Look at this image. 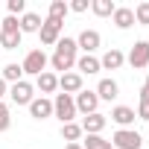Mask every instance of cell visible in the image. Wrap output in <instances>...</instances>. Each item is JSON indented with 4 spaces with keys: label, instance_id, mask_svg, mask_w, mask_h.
Masks as SVG:
<instances>
[{
    "label": "cell",
    "instance_id": "6da1fadb",
    "mask_svg": "<svg viewBox=\"0 0 149 149\" xmlns=\"http://www.w3.org/2000/svg\"><path fill=\"white\" fill-rule=\"evenodd\" d=\"M76 41L73 38H58V44H56V53H53V58H50V64H53V70H61V73H70V67L76 64Z\"/></svg>",
    "mask_w": 149,
    "mask_h": 149
},
{
    "label": "cell",
    "instance_id": "7a4b0ae2",
    "mask_svg": "<svg viewBox=\"0 0 149 149\" xmlns=\"http://www.w3.org/2000/svg\"><path fill=\"white\" fill-rule=\"evenodd\" d=\"M53 114L61 120V126H64V123H73V117H76L73 97H70V94H56V100H53Z\"/></svg>",
    "mask_w": 149,
    "mask_h": 149
},
{
    "label": "cell",
    "instance_id": "3957f363",
    "mask_svg": "<svg viewBox=\"0 0 149 149\" xmlns=\"http://www.w3.org/2000/svg\"><path fill=\"white\" fill-rule=\"evenodd\" d=\"M111 146L114 149H140L143 146V137L134 129H117L114 137H111Z\"/></svg>",
    "mask_w": 149,
    "mask_h": 149
},
{
    "label": "cell",
    "instance_id": "277c9868",
    "mask_svg": "<svg viewBox=\"0 0 149 149\" xmlns=\"http://www.w3.org/2000/svg\"><path fill=\"white\" fill-rule=\"evenodd\" d=\"M21 67H24V73H29V76H41L44 67H47V56H44V50H29Z\"/></svg>",
    "mask_w": 149,
    "mask_h": 149
},
{
    "label": "cell",
    "instance_id": "5b68a950",
    "mask_svg": "<svg viewBox=\"0 0 149 149\" xmlns=\"http://www.w3.org/2000/svg\"><path fill=\"white\" fill-rule=\"evenodd\" d=\"M61 26H64V21H53V18H47L44 24H41V29H38V35H41V44H58V38H61Z\"/></svg>",
    "mask_w": 149,
    "mask_h": 149
},
{
    "label": "cell",
    "instance_id": "8992f818",
    "mask_svg": "<svg viewBox=\"0 0 149 149\" xmlns=\"http://www.w3.org/2000/svg\"><path fill=\"white\" fill-rule=\"evenodd\" d=\"M73 105H76V111H82V114H94L97 105H100V97H97V91H79L73 97Z\"/></svg>",
    "mask_w": 149,
    "mask_h": 149
},
{
    "label": "cell",
    "instance_id": "52a82bcc",
    "mask_svg": "<svg viewBox=\"0 0 149 149\" xmlns=\"http://www.w3.org/2000/svg\"><path fill=\"white\" fill-rule=\"evenodd\" d=\"M100 41H102V38H100V32H97V29H82V32H79V38H76V47H79V50H85V56H91L94 50H100Z\"/></svg>",
    "mask_w": 149,
    "mask_h": 149
},
{
    "label": "cell",
    "instance_id": "ba28073f",
    "mask_svg": "<svg viewBox=\"0 0 149 149\" xmlns=\"http://www.w3.org/2000/svg\"><path fill=\"white\" fill-rule=\"evenodd\" d=\"M9 97H12L15 105H29V102H32V85L21 79V82H15V85L9 88Z\"/></svg>",
    "mask_w": 149,
    "mask_h": 149
},
{
    "label": "cell",
    "instance_id": "9c48e42d",
    "mask_svg": "<svg viewBox=\"0 0 149 149\" xmlns=\"http://www.w3.org/2000/svg\"><path fill=\"white\" fill-rule=\"evenodd\" d=\"M129 64L137 67V70L149 64V41H137V44L132 47V53H129Z\"/></svg>",
    "mask_w": 149,
    "mask_h": 149
},
{
    "label": "cell",
    "instance_id": "30bf717a",
    "mask_svg": "<svg viewBox=\"0 0 149 149\" xmlns=\"http://www.w3.org/2000/svg\"><path fill=\"white\" fill-rule=\"evenodd\" d=\"M58 88H61V94H79L82 91V76L79 73H61L58 76Z\"/></svg>",
    "mask_w": 149,
    "mask_h": 149
},
{
    "label": "cell",
    "instance_id": "8fae6325",
    "mask_svg": "<svg viewBox=\"0 0 149 149\" xmlns=\"http://www.w3.org/2000/svg\"><path fill=\"white\" fill-rule=\"evenodd\" d=\"M105 114H100V111H94V114H85V120H82V132H88V134H100L102 129H105Z\"/></svg>",
    "mask_w": 149,
    "mask_h": 149
},
{
    "label": "cell",
    "instance_id": "7c38bea8",
    "mask_svg": "<svg viewBox=\"0 0 149 149\" xmlns=\"http://www.w3.org/2000/svg\"><path fill=\"white\" fill-rule=\"evenodd\" d=\"M29 114H32L35 120H47V117L53 114V102H50L47 97H38V100L29 102Z\"/></svg>",
    "mask_w": 149,
    "mask_h": 149
},
{
    "label": "cell",
    "instance_id": "4fadbf2b",
    "mask_svg": "<svg viewBox=\"0 0 149 149\" xmlns=\"http://www.w3.org/2000/svg\"><path fill=\"white\" fill-rule=\"evenodd\" d=\"M111 120H114V123H117L120 129H129V126H132V123L137 120V114H134V111H132L129 105H117V108L111 111Z\"/></svg>",
    "mask_w": 149,
    "mask_h": 149
},
{
    "label": "cell",
    "instance_id": "5bb4252c",
    "mask_svg": "<svg viewBox=\"0 0 149 149\" xmlns=\"http://www.w3.org/2000/svg\"><path fill=\"white\" fill-rule=\"evenodd\" d=\"M111 18H114V26H117V29H129V26H134V12L126 9V6H117Z\"/></svg>",
    "mask_w": 149,
    "mask_h": 149
},
{
    "label": "cell",
    "instance_id": "9a60e30c",
    "mask_svg": "<svg viewBox=\"0 0 149 149\" xmlns=\"http://www.w3.org/2000/svg\"><path fill=\"white\" fill-rule=\"evenodd\" d=\"M35 85H38V91L41 94H53L56 88H58V76H56V73H41V76H35Z\"/></svg>",
    "mask_w": 149,
    "mask_h": 149
},
{
    "label": "cell",
    "instance_id": "2e32d148",
    "mask_svg": "<svg viewBox=\"0 0 149 149\" xmlns=\"http://www.w3.org/2000/svg\"><path fill=\"white\" fill-rule=\"evenodd\" d=\"M123 61H126V56H123L120 50H108V53L100 58V67H105V70H117V67H123Z\"/></svg>",
    "mask_w": 149,
    "mask_h": 149
},
{
    "label": "cell",
    "instance_id": "e0dca14e",
    "mask_svg": "<svg viewBox=\"0 0 149 149\" xmlns=\"http://www.w3.org/2000/svg\"><path fill=\"white\" fill-rule=\"evenodd\" d=\"M18 21H21V35H24V32H38V29H41V24H44L35 12H26V15H21Z\"/></svg>",
    "mask_w": 149,
    "mask_h": 149
},
{
    "label": "cell",
    "instance_id": "ac0fdd59",
    "mask_svg": "<svg viewBox=\"0 0 149 149\" xmlns=\"http://www.w3.org/2000/svg\"><path fill=\"white\" fill-rule=\"evenodd\" d=\"M76 67H79V76L82 73H100L102 67H100V58H94V56H82V58H76Z\"/></svg>",
    "mask_w": 149,
    "mask_h": 149
},
{
    "label": "cell",
    "instance_id": "d6986e66",
    "mask_svg": "<svg viewBox=\"0 0 149 149\" xmlns=\"http://www.w3.org/2000/svg\"><path fill=\"white\" fill-rule=\"evenodd\" d=\"M117 91H120V88H117L114 79H102V82L97 85V97H100V100H108V102L117 97Z\"/></svg>",
    "mask_w": 149,
    "mask_h": 149
},
{
    "label": "cell",
    "instance_id": "ffe728a7",
    "mask_svg": "<svg viewBox=\"0 0 149 149\" xmlns=\"http://www.w3.org/2000/svg\"><path fill=\"white\" fill-rule=\"evenodd\" d=\"M21 76H24V67H21V64H6L3 73H0V79H3L6 85H9V82H12V85L21 82Z\"/></svg>",
    "mask_w": 149,
    "mask_h": 149
},
{
    "label": "cell",
    "instance_id": "44dd1931",
    "mask_svg": "<svg viewBox=\"0 0 149 149\" xmlns=\"http://www.w3.org/2000/svg\"><path fill=\"white\" fill-rule=\"evenodd\" d=\"M82 149H114V146H111V140H105L102 134H88V137L82 140Z\"/></svg>",
    "mask_w": 149,
    "mask_h": 149
},
{
    "label": "cell",
    "instance_id": "7402d4cb",
    "mask_svg": "<svg viewBox=\"0 0 149 149\" xmlns=\"http://www.w3.org/2000/svg\"><path fill=\"white\" fill-rule=\"evenodd\" d=\"M91 9H94V15H100V18H108V15H114V0H94L91 3Z\"/></svg>",
    "mask_w": 149,
    "mask_h": 149
},
{
    "label": "cell",
    "instance_id": "603a6c76",
    "mask_svg": "<svg viewBox=\"0 0 149 149\" xmlns=\"http://www.w3.org/2000/svg\"><path fill=\"white\" fill-rule=\"evenodd\" d=\"M61 137H64L67 143H76V140L82 137V126H79V123H64V126H61Z\"/></svg>",
    "mask_w": 149,
    "mask_h": 149
},
{
    "label": "cell",
    "instance_id": "cb8c5ba5",
    "mask_svg": "<svg viewBox=\"0 0 149 149\" xmlns=\"http://www.w3.org/2000/svg\"><path fill=\"white\" fill-rule=\"evenodd\" d=\"M0 47H3V50L21 47V32H0Z\"/></svg>",
    "mask_w": 149,
    "mask_h": 149
},
{
    "label": "cell",
    "instance_id": "d4e9b609",
    "mask_svg": "<svg viewBox=\"0 0 149 149\" xmlns=\"http://www.w3.org/2000/svg\"><path fill=\"white\" fill-rule=\"evenodd\" d=\"M67 12H70V9H67L64 0H53V3H50V18H53V21H64Z\"/></svg>",
    "mask_w": 149,
    "mask_h": 149
},
{
    "label": "cell",
    "instance_id": "484cf974",
    "mask_svg": "<svg viewBox=\"0 0 149 149\" xmlns=\"http://www.w3.org/2000/svg\"><path fill=\"white\" fill-rule=\"evenodd\" d=\"M0 32H21V21L9 15L6 21H0Z\"/></svg>",
    "mask_w": 149,
    "mask_h": 149
},
{
    "label": "cell",
    "instance_id": "4316f807",
    "mask_svg": "<svg viewBox=\"0 0 149 149\" xmlns=\"http://www.w3.org/2000/svg\"><path fill=\"white\" fill-rule=\"evenodd\" d=\"M132 12H134V24H149V3H140Z\"/></svg>",
    "mask_w": 149,
    "mask_h": 149
},
{
    "label": "cell",
    "instance_id": "83f0119b",
    "mask_svg": "<svg viewBox=\"0 0 149 149\" xmlns=\"http://www.w3.org/2000/svg\"><path fill=\"white\" fill-rule=\"evenodd\" d=\"M9 15H12V18L26 15V0H9Z\"/></svg>",
    "mask_w": 149,
    "mask_h": 149
},
{
    "label": "cell",
    "instance_id": "f1b7e54d",
    "mask_svg": "<svg viewBox=\"0 0 149 149\" xmlns=\"http://www.w3.org/2000/svg\"><path fill=\"white\" fill-rule=\"evenodd\" d=\"M9 123H12V117H9V105H6V102H0V132H6Z\"/></svg>",
    "mask_w": 149,
    "mask_h": 149
},
{
    "label": "cell",
    "instance_id": "f546056e",
    "mask_svg": "<svg viewBox=\"0 0 149 149\" xmlns=\"http://www.w3.org/2000/svg\"><path fill=\"white\" fill-rule=\"evenodd\" d=\"M70 12H85L88 9V0H73V3H67Z\"/></svg>",
    "mask_w": 149,
    "mask_h": 149
},
{
    "label": "cell",
    "instance_id": "4dcf8cb0",
    "mask_svg": "<svg viewBox=\"0 0 149 149\" xmlns=\"http://www.w3.org/2000/svg\"><path fill=\"white\" fill-rule=\"evenodd\" d=\"M137 117L140 120H149V102H140L137 105Z\"/></svg>",
    "mask_w": 149,
    "mask_h": 149
},
{
    "label": "cell",
    "instance_id": "1f68e13d",
    "mask_svg": "<svg viewBox=\"0 0 149 149\" xmlns=\"http://www.w3.org/2000/svg\"><path fill=\"white\" fill-rule=\"evenodd\" d=\"M140 102H149V88H140Z\"/></svg>",
    "mask_w": 149,
    "mask_h": 149
},
{
    "label": "cell",
    "instance_id": "d6a6232c",
    "mask_svg": "<svg viewBox=\"0 0 149 149\" xmlns=\"http://www.w3.org/2000/svg\"><path fill=\"white\" fill-rule=\"evenodd\" d=\"M6 94H9V88H6V82H3V79H0V100H3Z\"/></svg>",
    "mask_w": 149,
    "mask_h": 149
},
{
    "label": "cell",
    "instance_id": "836d02e7",
    "mask_svg": "<svg viewBox=\"0 0 149 149\" xmlns=\"http://www.w3.org/2000/svg\"><path fill=\"white\" fill-rule=\"evenodd\" d=\"M64 149H82V143H67Z\"/></svg>",
    "mask_w": 149,
    "mask_h": 149
},
{
    "label": "cell",
    "instance_id": "e575fe53",
    "mask_svg": "<svg viewBox=\"0 0 149 149\" xmlns=\"http://www.w3.org/2000/svg\"><path fill=\"white\" fill-rule=\"evenodd\" d=\"M143 88H149V76H146V85H143Z\"/></svg>",
    "mask_w": 149,
    "mask_h": 149
}]
</instances>
